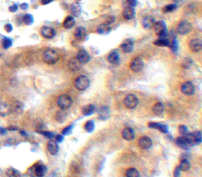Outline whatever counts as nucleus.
<instances>
[{"label":"nucleus","instance_id":"nucleus-1","mask_svg":"<svg viewBox=\"0 0 202 177\" xmlns=\"http://www.w3.org/2000/svg\"><path fill=\"white\" fill-rule=\"evenodd\" d=\"M60 59V55L56 50L48 49L46 52L44 53V60L48 64H55Z\"/></svg>","mask_w":202,"mask_h":177},{"label":"nucleus","instance_id":"nucleus-2","mask_svg":"<svg viewBox=\"0 0 202 177\" xmlns=\"http://www.w3.org/2000/svg\"><path fill=\"white\" fill-rule=\"evenodd\" d=\"M57 104L61 109H68L72 106L73 104V100L71 98V96H69L68 94H62L60 95L57 99Z\"/></svg>","mask_w":202,"mask_h":177},{"label":"nucleus","instance_id":"nucleus-3","mask_svg":"<svg viewBox=\"0 0 202 177\" xmlns=\"http://www.w3.org/2000/svg\"><path fill=\"white\" fill-rule=\"evenodd\" d=\"M90 85V80L87 76L81 75L75 80V86L78 90H86Z\"/></svg>","mask_w":202,"mask_h":177},{"label":"nucleus","instance_id":"nucleus-4","mask_svg":"<svg viewBox=\"0 0 202 177\" xmlns=\"http://www.w3.org/2000/svg\"><path fill=\"white\" fill-rule=\"evenodd\" d=\"M156 33L159 36L160 39H164V37H168V32H167V27L163 20H160L158 22H155L154 24Z\"/></svg>","mask_w":202,"mask_h":177},{"label":"nucleus","instance_id":"nucleus-5","mask_svg":"<svg viewBox=\"0 0 202 177\" xmlns=\"http://www.w3.org/2000/svg\"><path fill=\"white\" fill-rule=\"evenodd\" d=\"M139 104V99L134 94H127L124 98V105L125 107L133 109L134 107H137V105Z\"/></svg>","mask_w":202,"mask_h":177},{"label":"nucleus","instance_id":"nucleus-6","mask_svg":"<svg viewBox=\"0 0 202 177\" xmlns=\"http://www.w3.org/2000/svg\"><path fill=\"white\" fill-rule=\"evenodd\" d=\"M186 138L192 145H199L201 143V132H195L192 134H186Z\"/></svg>","mask_w":202,"mask_h":177},{"label":"nucleus","instance_id":"nucleus-7","mask_svg":"<svg viewBox=\"0 0 202 177\" xmlns=\"http://www.w3.org/2000/svg\"><path fill=\"white\" fill-rule=\"evenodd\" d=\"M191 31V24L190 22H188L187 20H182L179 24L178 27H177V32H178L180 35H187V33Z\"/></svg>","mask_w":202,"mask_h":177},{"label":"nucleus","instance_id":"nucleus-8","mask_svg":"<svg viewBox=\"0 0 202 177\" xmlns=\"http://www.w3.org/2000/svg\"><path fill=\"white\" fill-rule=\"evenodd\" d=\"M143 61L141 58H135L130 63V69L134 71V72H139L143 69Z\"/></svg>","mask_w":202,"mask_h":177},{"label":"nucleus","instance_id":"nucleus-9","mask_svg":"<svg viewBox=\"0 0 202 177\" xmlns=\"http://www.w3.org/2000/svg\"><path fill=\"white\" fill-rule=\"evenodd\" d=\"M181 91H182V93H184L185 95H193L195 92V87L193 85L192 82L188 81V82H185L182 85Z\"/></svg>","mask_w":202,"mask_h":177},{"label":"nucleus","instance_id":"nucleus-10","mask_svg":"<svg viewBox=\"0 0 202 177\" xmlns=\"http://www.w3.org/2000/svg\"><path fill=\"white\" fill-rule=\"evenodd\" d=\"M40 35H42L45 39H53V37L56 36V31L53 27H44L40 29Z\"/></svg>","mask_w":202,"mask_h":177},{"label":"nucleus","instance_id":"nucleus-11","mask_svg":"<svg viewBox=\"0 0 202 177\" xmlns=\"http://www.w3.org/2000/svg\"><path fill=\"white\" fill-rule=\"evenodd\" d=\"M77 60L79 61L81 64H87V63L90 61V56L87 53V51L80 50L77 54Z\"/></svg>","mask_w":202,"mask_h":177},{"label":"nucleus","instance_id":"nucleus-12","mask_svg":"<svg viewBox=\"0 0 202 177\" xmlns=\"http://www.w3.org/2000/svg\"><path fill=\"white\" fill-rule=\"evenodd\" d=\"M176 144L178 145L180 148L182 149H189L191 147V144L189 143L188 139L186 138V136H182V137H179L178 139L176 140Z\"/></svg>","mask_w":202,"mask_h":177},{"label":"nucleus","instance_id":"nucleus-13","mask_svg":"<svg viewBox=\"0 0 202 177\" xmlns=\"http://www.w3.org/2000/svg\"><path fill=\"white\" fill-rule=\"evenodd\" d=\"M189 46H190V49L193 51V52L198 53L202 49V42L200 39H193L190 41Z\"/></svg>","mask_w":202,"mask_h":177},{"label":"nucleus","instance_id":"nucleus-14","mask_svg":"<svg viewBox=\"0 0 202 177\" xmlns=\"http://www.w3.org/2000/svg\"><path fill=\"white\" fill-rule=\"evenodd\" d=\"M139 145L141 147L142 149H150L152 145H153V142L149 137H142L141 139L139 140Z\"/></svg>","mask_w":202,"mask_h":177},{"label":"nucleus","instance_id":"nucleus-15","mask_svg":"<svg viewBox=\"0 0 202 177\" xmlns=\"http://www.w3.org/2000/svg\"><path fill=\"white\" fill-rule=\"evenodd\" d=\"M34 168H35V170H32V171L35 172V176H36V177H43L47 173V167L43 165V164L35 165Z\"/></svg>","mask_w":202,"mask_h":177},{"label":"nucleus","instance_id":"nucleus-16","mask_svg":"<svg viewBox=\"0 0 202 177\" xmlns=\"http://www.w3.org/2000/svg\"><path fill=\"white\" fill-rule=\"evenodd\" d=\"M155 18L151 15H147L143 19V27L146 29H151L152 27H154L155 24Z\"/></svg>","mask_w":202,"mask_h":177},{"label":"nucleus","instance_id":"nucleus-17","mask_svg":"<svg viewBox=\"0 0 202 177\" xmlns=\"http://www.w3.org/2000/svg\"><path fill=\"white\" fill-rule=\"evenodd\" d=\"M68 67L72 72H76V71H79L81 69V63L77 60V58H74L69 61Z\"/></svg>","mask_w":202,"mask_h":177},{"label":"nucleus","instance_id":"nucleus-18","mask_svg":"<svg viewBox=\"0 0 202 177\" xmlns=\"http://www.w3.org/2000/svg\"><path fill=\"white\" fill-rule=\"evenodd\" d=\"M120 48L122 49V51H123L124 53H130L131 51H133V49H134V41L130 40V39L125 40V41L121 44Z\"/></svg>","mask_w":202,"mask_h":177},{"label":"nucleus","instance_id":"nucleus-19","mask_svg":"<svg viewBox=\"0 0 202 177\" xmlns=\"http://www.w3.org/2000/svg\"><path fill=\"white\" fill-rule=\"evenodd\" d=\"M110 116V111L109 108L107 106H101L98 109V117L102 120H106Z\"/></svg>","mask_w":202,"mask_h":177},{"label":"nucleus","instance_id":"nucleus-20","mask_svg":"<svg viewBox=\"0 0 202 177\" xmlns=\"http://www.w3.org/2000/svg\"><path fill=\"white\" fill-rule=\"evenodd\" d=\"M122 15L126 20H129V19H133L135 15V11H134V7H130V6H127L124 8V10L122 12Z\"/></svg>","mask_w":202,"mask_h":177},{"label":"nucleus","instance_id":"nucleus-21","mask_svg":"<svg viewBox=\"0 0 202 177\" xmlns=\"http://www.w3.org/2000/svg\"><path fill=\"white\" fill-rule=\"evenodd\" d=\"M122 138L126 141H131L134 139V132L133 129L125 128L122 130Z\"/></svg>","mask_w":202,"mask_h":177},{"label":"nucleus","instance_id":"nucleus-22","mask_svg":"<svg viewBox=\"0 0 202 177\" xmlns=\"http://www.w3.org/2000/svg\"><path fill=\"white\" fill-rule=\"evenodd\" d=\"M86 36H87V32H86V29L84 27H78L76 31H75V37L78 40V41H83L85 40Z\"/></svg>","mask_w":202,"mask_h":177},{"label":"nucleus","instance_id":"nucleus-23","mask_svg":"<svg viewBox=\"0 0 202 177\" xmlns=\"http://www.w3.org/2000/svg\"><path fill=\"white\" fill-rule=\"evenodd\" d=\"M48 151L50 152L52 155H56L59 152V146H58L57 142L55 141H49L48 143Z\"/></svg>","mask_w":202,"mask_h":177},{"label":"nucleus","instance_id":"nucleus-24","mask_svg":"<svg viewBox=\"0 0 202 177\" xmlns=\"http://www.w3.org/2000/svg\"><path fill=\"white\" fill-rule=\"evenodd\" d=\"M74 25H75V19H74L73 16H67L63 22V27L66 29H69V28H72Z\"/></svg>","mask_w":202,"mask_h":177},{"label":"nucleus","instance_id":"nucleus-25","mask_svg":"<svg viewBox=\"0 0 202 177\" xmlns=\"http://www.w3.org/2000/svg\"><path fill=\"white\" fill-rule=\"evenodd\" d=\"M164 109H165L164 104L162 102H158L154 105V107H153V112H154L156 116H161L164 112Z\"/></svg>","mask_w":202,"mask_h":177},{"label":"nucleus","instance_id":"nucleus-26","mask_svg":"<svg viewBox=\"0 0 202 177\" xmlns=\"http://www.w3.org/2000/svg\"><path fill=\"white\" fill-rule=\"evenodd\" d=\"M108 61L111 63V64H117L119 62V55L116 51H113V52H111L109 55H108Z\"/></svg>","mask_w":202,"mask_h":177},{"label":"nucleus","instance_id":"nucleus-27","mask_svg":"<svg viewBox=\"0 0 202 177\" xmlns=\"http://www.w3.org/2000/svg\"><path fill=\"white\" fill-rule=\"evenodd\" d=\"M154 44L156 46H160V47H169V45H170V40H169V37H164V39L157 40Z\"/></svg>","mask_w":202,"mask_h":177},{"label":"nucleus","instance_id":"nucleus-28","mask_svg":"<svg viewBox=\"0 0 202 177\" xmlns=\"http://www.w3.org/2000/svg\"><path fill=\"white\" fill-rule=\"evenodd\" d=\"M95 105L93 104H88L87 106H85L83 108V115L84 116H91L95 111Z\"/></svg>","mask_w":202,"mask_h":177},{"label":"nucleus","instance_id":"nucleus-29","mask_svg":"<svg viewBox=\"0 0 202 177\" xmlns=\"http://www.w3.org/2000/svg\"><path fill=\"white\" fill-rule=\"evenodd\" d=\"M179 168L181 169V171H188L190 169V162H189L187 159L183 158L181 160V164H180Z\"/></svg>","mask_w":202,"mask_h":177},{"label":"nucleus","instance_id":"nucleus-30","mask_svg":"<svg viewBox=\"0 0 202 177\" xmlns=\"http://www.w3.org/2000/svg\"><path fill=\"white\" fill-rule=\"evenodd\" d=\"M71 12L74 16H79L81 13V6L79 4L77 3H74L71 5Z\"/></svg>","mask_w":202,"mask_h":177},{"label":"nucleus","instance_id":"nucleus-31","mask_svg":"<svg viewBox=\"0 0 202 177\" xmlns=\"http://www.w3.org/2000/svg\"><path fill=\"white\" fill-rule=\"evenodd\" d=\"M126 177H139V172L135 168H129L125 172Z\"/></svg>","mask_w":202,"mask_h":177},{"label":"nucleus","instance_id":"nucleus-32","mask_svg":"<svg viewBox=\"0 0 202 177\" xmlns=\"http://www.w3.org/2000/svg\"><path fill=\"white\" fill-rule=\"evenodd\" d=\"M110 31V27H109V25L108 24H106V23H103V24H100V27L97 28V32L98 33H107V32H109Z\"/></svg>","mask_w":202,"mask_h":177},{"label":"nucleus","instance_id":"nucleus-33","mask_svg":"<svg viewBox=\"0 0 202 177\" xmlns=\"http://www.w3.org/2000/svg\"><path fill=\"white\" fill-rule=\"evenodd\" d=\"M6 174L8 177H20V173L15 168H8L6 170Z\"/></svg>","mask_w":202,"mask_h":177},{"label":"nucleus","instance_id":"nucleus-34","mask_svg":"<svg viewBox=\"0 0 202 177\" xmlns=\"http://www.w3.org/2000/svg\"><path fill=\"white\" fill-rule=\"evenodd\" d=\"M94 129H95V124H94V121L93 120H88L87 123H86L85 125V130H86V132H88V133H92Z\"/></svg>","mask_w":202,"mask_h":177},{"label":"nucleus","instance_id":"nucleus-35","mask_svg":"<svg viewBox=\"0 0 202 177\" xmlns=\"http://www.w3.org/2000/svg\"><path fill=\"white\" fill-rule=\"evenodd\" d=\"M22 22L26 25H31L34 23V17H32L31 14H26V15H23Z\"/></svg>","mask_w":202,"mask_h":177},{"label":"nucleus","instance_id":"nucleus-36","mask_svg":"<svg viewBox=\"0 0 202 177\" xmlns=\"http://www.w3.org/2000/svg\"><path fill=\"white\" fill-rule=\"evenodd\" d=\"M12 45V41L10 39H8V37H4L2 40V46H3V49H8L10 48Z\"/></svg>","mask_w":202,"mask_h":177},{"label":"nucleus","instance_id":"nucleus-37","mask_svg":"<svg viewBox=\"0 0 202 177\" xmlns=\"http://www.w3.org/2000/svg\"><path fill=\"white\" fill-rule=\"evenodd\" d=\"M175 9H176V4H169V5L165 6L164 11L165 12H171V11H174Z\"/></svg>","mask_w":202,"mask_h":177},{"label":"nucleus","instance_id":"nucleus-38","mask_svg":"<svg viewBox=\"0 0 202 177\" xmlns=\"http://www.w3.org/2000/svg\"><path fill=\"white\" fill-rule=\"evenodd\" d=\"M66 116H67V115H66V112H58L57 113V116H56V119L57 120H59V121H63L65 119H66Z\"/></svg>","mask_w":202,"mask_h":177},{"label":"nucleus","instance_id":"nucleus-39","mask_svg":"<svg viewBox=\"0 0 202 177\" xmlns=\"http://www.w3.org/2000/svg\"><path fill=\"white\" fill-rule=\"evenodd\" d=\"M39 133L40 135H43V136H45L46 138H48V139H53L54 137H55V134L51 133V132H43V130H40Z\"/></svg>","mask_w":202,"mask_h":177},{"label":"nucleus","instance_id":"nucleus-40","mask_svg":"<svg viewBox=\"0 0 202 177\" xmlns=\"http://www.w3.org/2000/svg\"><path fill=\"white\" fill-rule=\"evenodd\" d=\"M157 129H158L160 132H162L164 134L168 133V126L165 125H161V124H158V126H157Z\"/></svg>","mask_w":202,"mask_h":177},{"label":"nucleus","instance_id":"nucleus-41","mask_svg":"<svg viewBox=\"0 0 202 177\" xmlns=\"http://www.w3.org/2000/svg\"><path fill=\"white\" fill-rule=\"evenodd\" d=\"M72 129H73V125H69V126H67V128H65V129L63 130V135H69V134H71Z\"/></svg>","mask_w":202,"mask_h":177},{"label":"nucleus","instance_id":"nucleus-42","mask_svg":"<svg viewBox=\"0 0 202 177\" xmlns=\"http://www.w3.org/2000/svg\"><path fill=\"white\" fill-rule=\"evenodd\" d=\"M179 132L182 134V135H186L188 134V130H187V128L185 125H180L179 126Z\"/></svg>","mask_w":202,"mask_h":177},{"label":"nucleus","instance_id":"nucleus-43","mask_svg":"<svg viewBox=\"0 0 202 177\" xmlns=\"http://www.w3.org/2000/svg\"><path fill=\"white\" fill-rule=\"evenodd\" d=\"M126 2L130 7H135V6H137V4H138L137 0H126Z\"/></svg>","mask_w":202,"mask_h":177},{"label":"nucleus","instance_id":"nucleus-44","mask_svg":"<svg viewBox=\"0 0 202 177\" xmlns=\"http://www.w3.org/2000/svg\"><path fill=\"white\" fill-rule=\"evenodd\" d=\"M55 140L58 143H62L64 141V136H61V135H56L55 136Z\"/></svg>","mask_w":202,"mask_h":177},{"label":"nucleus","instance_id":"nucleus-45","mask_svg":"<svg viewBox=\"0 0 202 177\" xmlns=\"http://www.w3.org/2000/svg\"><path fill=\"white\" fill-rule=\"evenodd\" d=\"M114 22V16H109V17H107V19H106V22H104V23H106V24H111Z\"/></svg>","mask_w":202,"mask_h":177},{"label":"nucleus","instance_id":"nucleus-46","mask_svg":"<svg viewBox=\"0 0 202 177\" xmlns=\"http://www.w3.org/2000/svg\"><path fill=\"white\" fill-rule=\"evenodd\" d=\"M180 172H181V169L178 167H176V169L174 170V177H179L180 176Z\"/></svg>","mask_w":202,"mask_h":177},{"label":"nucleus","instance_id":"nucleus-47","mask_svg":"<svg viewBox=\"0 0 202 177\" xmlns=\"http://www.w3.org/2000/svg\"><path fill=\"white\" fill-rule=\"evenodd\" d=\"M17 9H18V6L16 5V4H13V5H11V6L9 7V11H10V12H15Z\"/></svg>","mask_w":202,"mask_h":177},{"label":"nucleus","instance_id":"nucleus-48","mask_svg":"<svg viewBox=\"0 0 202 177\" xmlns=\"http://www.w3.org/2000/svg\"><path fill=\"white\" fill-rule=\"evenodd\" d=\"M5 29H6L7 32H10L12 31V25L9 24V23H7V24L5 25Z\"/></svg>","mask_w":202,"mask_h":177},{"label":"nucleus","instance_id":"nucleus-49","mask_svg":"<svg viewBox=\"0 0 202 177\" xmlns=\"http://www.w3.org/2000/svg\"><path fill=\"white\" fill-rule=\"evenodd\" d=\"M148 125H149V128H151V129H157L158 124H157V123H150Z\"/></svg>","mask_w":202,"mask_h":177},{"label":"nucleus","instance_id":"nucleus-50","mask_svg":"<svg viewBox=\"0 0 202 177\" xmlns=\"http://www.w3.org/2000/svg\"><path fill=\"white\" fill-rule=\"evenodd\" d=\"M20 8H21V9H27V8H28V4L27 3L20 4Z\"/></svg>","mask_w":202,"mask_h":177},{"label":"nucleus","instance_id":"nucleus-51","mask_svg":"<svg viewBox=\"0 0 202 177\" xmlns=\"http://www.w3.org/2000/svg\"><path fill=\"white\" fill-rule=\"evenodd\" d=\"M53 1H54V0H42V4L46 5V4H49V3H51Z\"/></svg>","mask_w":202,"mask_h":177},{"label":"nucleus","instance_id":"nucleus-52","mask_svg":"<svg viewBox=\"0 0 202 177\" xmlns=\"http://www.w3.org/2000/svg\"><path fill=\"white\" fill-rule=\"evenodd\" d=\"M5 133H6V130L5 129L0 128V135H3V134H5Z\"/></svg>","mask_w":202,"mask_h":177},{"label":"nucleus","instance_id":"nucleus-53","mask_svg":"<svg viewBox=\"0 0 202 177\" xmlns=\"http://www.w3.org/2000/svg\"><path fill=\"white\" fill-rule=\"evenodd\" d=\"M8 130H17V128H16V126H9V128H8Z\"/></svg>","mask_w":202,"mask_h":177},{"label":"nucleus","instance_id":"nucleus-54","mask_svg":"<svg viewBox=\"0 0 202 177\" xmlns=\"http://www.w3.org/2000/svg\"><path fill=\"white\" fill-rule=\"evenodd\" d=\"M19 133H20V134H21V135H22V136H26V132H24V130H19Z\"/></svg>","mask_w":202,"mask_h":177},{"label":"nucleus","instance_id":"nucleus-55","mask_svg":"<svg viewBox=\"0 0 202 177\" xmlns=\"http://www.w3.org/2000/svg\"><path fill=\"white\" fill-rule=\"evenodd\" d=\"M176 1H179V0H176Z\"/></svg>","mask_w":202,"mask_h":177},{"label":"nucleus","instance_id":"nucleus-56","mask_svg":"<svg viewBox=\"0 0 202 177\" xmlns=\"http://www.w3.org/2000/svg\"><path fill=\"white\" fill-rule=\"evenodd\" d=\"M79 1H80V0H79Z\"/></svg>","mask_w":202,"mask_h":177}]
</instances>
